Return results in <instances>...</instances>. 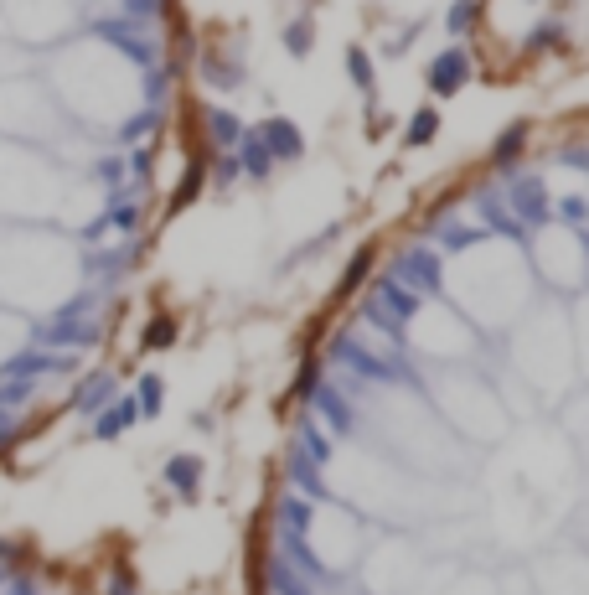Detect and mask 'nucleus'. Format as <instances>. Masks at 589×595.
Returning a JSON list of instances; mask_svg holds the SVG:
<instances>
[{
  "mask_svg": "<svg viewBox=\"0 0 589 595\" xmlns=\"http://www.w3.org/2000/svg\"><path fill=\"white\" fill-rule=\"evenodd\" d=\"M88 32L99 37V42H109L114 52H124L135 68H155V63H161V47H155L150 32H145L140 21H130V16H93Z\"/></svg>",
  "mask_w": 589,
  "mask_h": 595,
  "instance_id": "1",
  "label": "nucleus"
},
{
  "mask_svg": "<svg viewBox=\"0 0 589 595\" xmlns=\"http://www.w3.org/2000/svg\"><path fill=\"white\" fill-rule=\"evenodd\" d=\"M471 73H476L471 52H465V42H455V47H445V52H434V57H429L424 83H429V94H434V99H450V94H460V88L471 83Z\"/></svg>",
  "mask_w": 589,
  "mask_h": 595,
  "instance_id": "2",
  "label": "nucleus"
},
{
  "mask_svg": "<svg viewBox=\"0 0 589 595\" xmlns=\"http://www.w3.org/2000/svg\"><path fill=\"white\" fill-rule=\"evenodd\" d=\"M393 275L409 285L414 295H440L445 290V275H440V254L424 249V244H409L398 259H393Z\"/></svg>",
  "mask_w": 589,
  "mask_h": 595,
  "instance_id": "3",
  "label": "nucleus"
},
{
  "mask_svg": "<svg viewBox=\"0 0 589 595\" xmlns=\"http://www.w3.org/2000/svg\"><path fill=\"white\" fill-rule=\"evenodd\" d=\"M93 342H99V321H78L73 311H57L52 326H37V347H52V352H73Z\"/></svg>",
  "mask_w": 589,
  "mask_h": 595,
  "instance_id": "4",
  "label": "nucleus"
},
{
  "mask_svg": "<svg viewBox=\"0 0 589 595\" xmlns=\"http://www.w3.org/2000/svg\"><path fill=\"white\" fill-rule=\"evenodd\" d=\"M331 352L341 357V363H352L362 378H372V383H409L403 363H383V357L362 352V342H357V337H336V342H331Z\"/></svg>",
  "mask_w": 589,
  "mask_h": 595,
  "instance_id": "5",
  "label": "nucleus"
},
{
  "mask_svg": "<svg viewBox=\"0 0 589 595\" xmlns=\"http://www.w3.org/2000/svg\"><path fill=\"white\" fill-rule=\"evenodd\" d=\"M507 202H512V218H517L522 228H538V223L553 218V202L543 197L538 176H517V171H512V192H507Z\"/></svg>",
  "mask_w": 589,
  "mask_h": 595,
  "instance_id": "6",
  "label": "nucleus"
},
{
  "mask_svg": "<svg viewBox=\"0 0 589 595\" xmlns=\"http://www.w3.org/2000/svg\"><path fill=\"white\" fill-rule=\"evenodd\" d=\"M62 368H73V357H68V352L31 347V352H16L0 373H6V378H21V383H31V378H42V373H62Z\"/></svg>",
  "mask_w": 589,
  "mask_h": 595,
  "instance_id": "7",
  "label": "nucleus"
},
{
  "mask_svg": "<svg viewBox=\"0 0 589 595\" xmlns=\"http://www.w3.org/2000/svg\"><path fill=\"white\" fill-rule=\"evenodd\" d=\"M259 140L269 145V156H274V161H300V156H305V135L290 125L285 114H269L264 125H259Z\"/></svg>",
  "mask_w": 589,
  "mask_h": 595,
  "instance_id": "8",
  "label": "nucleus"
},
{
  "mask_svg": "<svg viewBox=\"0 0 589 595\" xmlns=\"http://www.w3.org/2000/svg\"><path fill=\"white\" fill-rule=\"evenodd\" d=\"M310 404L321 409V420H326V430H331V435H352V430H357L352 399H341L336 389H326V383H316V389H310Z\"/></svg>",
  "mask_w": 589,
  "mask_h": 595,
  "instance_id": "9",
  "label": "nucleus"
},
{
  "mask_svg": "<svg viewBox=\"0 0 589 595\" xmlns=\"http://www.w3.org/2000/svg\"><path fill=\"white\" fill-rule=\"evenodd\" d=\"M140 420V404H135V394H114L99 414H93V435L99 440H114L119 430H130Z\"/></svg>",
  "mask_w": 589,
  "mask_h": 595,
  "instance_id": "10",
  "label": "nucleus"
},
{
  "mask_svg": "<svg viewBox=\"0 0 589 595\" xmlns=\"http://www.w3.org/2000/svg\"><path fill=\"white\" fill-rule=\"evenodd\" d=\"M233 156H238V171H243V176H254V182H264V176L279 166V161L269 156V145L259 140V130H243L238 145H233Z\"/></svg>",
  "mask_w": 589,
  "mask_h": 595,
  "instance_id": "11",
  "label": "nucleus"
},
{
  "mask_svg": "<svg viewBox=\"0 0 589 595\" xmlns=\"http://www.w3.org/2000/svg\"><path fill=\"white\" fill-rule=\"evenodd\" d=\"M527 135H533V125H527V119H517V125H512L502 140H496V145H491V171H496V176H512V171H517Z\"/></svg>",
  "mask_w": 589,
  "mask_h": 595,
  "instance_id": "12",
  "label": "nucleus"
},
{
  "mask_svg": "<svg viewBox=\"0 0 589 595\" xmlns=\"http://www.w3.org/2000/svg\"><path fill=\"white\" fill-rule=\"evenodd\" d=\"M440 109H434V104H419L414 114H409V125H403V145H409V151H424V145L434 140V135H440Z\"/></svg>",
  "mask_w": 589,
  "mask_h": 595,
  "instance_id": "13",
  "label": "nucleus"
},
{
  "mask_svg": "<svg viewBox=\"0 0 589 595\" xmlns=\"http://www.w3.org/2000/svg\"><path fill=\"white\" fill-rule=\"evenodd\" d=\"M166 482H171L186 502H192V497L202 492V461H197V456H171V461H166Z\"/></svg>",
  "mask_w": 589,
  "mask_h": 595,
  "instance_id": "14",
  "label": "nucleus"
},
{
  "mask_svg": "<svg viewBox=\"0 0 589 595\" xmlns=\"http://www.w3.org/2000/svg\"><path fill=\"white\" fill-rule=\"evenodd\" d=\"M378 301H388V316H398V321H403V316H414V311H419L424 295H414V290L403 285L398 275H383V280H378Z\"/></svg>",
  "mask_w": 589,
  "mask_h": 595,
  "instance_id": "15",
  "label": "nucleus"
},
{
  "mask_svg": "<svg viewBox=\"0 0 589 595\" xmlns=\"http://www.w3.org/2000/svg\"><path fill=\"white\" fill-rule=\"evenodd\" d=\"M243 135V119L233 109H207V140L217 145V151H233Z\"/></svg>",
  "mask_w": 589,
  "mask_h": 595,
  "instance_id": "16",
  "label": "nucleus"
},
{
  "mask_svg": "<svg viewBox=\"0 0 589 595\" xmlns=\"http://www.w3.org/2000/svg\"><path fill=\"white\" fill-rule=\"evenodd\" d=\"M109 399H114V378H109V373H99V378H88L83 389H78L73 409H78V414H88V420H93V414H99V409H104Z\"/></svg>",
  "mask_w": 589,
  "mask_h": 595,
  "instance_id": "17",
  "label": "nucleus"
},
{
  "mask_svg": "<svg viewBox=\"0 0 589 595\" xmlns=\"http://www.w3.org/2000/svg\"><path fill=\"white\" fill-rule=\"evenodd\" d=\"M290 476H295V482L305 487V497H310V502H321V497H326V482H321V466H316V461H310V456L300 451V445H295V451H290Z\"/></svg>",
  "mask_w": 589,
  "mask_h": 595,
  "instance_id": "18",
  "label": "nucleus"
},
{
  "mask_svg": "<svg viewBox=\"0 0 589 595\" xmlns=\"http://www.w3.org/2000/svg\"><path fill=\"white\" fill-rule=\"evenodd\" d=\"M279 42H285L290 57H310V47H316V21H310V16H290L285 32H279Z\"/></svg>",
  "mask_w": 589,
  "mask_h": 595,
  "instance_id": "19",
  "label": "nucleus"
},
{
  "mask_svg": "<svg viewBox=\"0 0 589 595\" xmlns=\"http://www.w3.org/2000/svg\"><path fill=\"white\" fill-rule=\"evenodd\" d=\"M269 590L274 595H316V585L290 570V559H269Z\"/></svg>",
  "mask_w": 589,
  "mask_h": 595,
  "instance_id": "20",
  "label": "nucleus"
},
{
  "mask_svg": "<svg viewBox=\"0 0 589 595\" xmlns=\"http://www.w3.org/2000/svg\"><path fill=\"white\" fill-rule=\"evenodd\" d=\"M202 187H207V171H202V166H192V171H186V176H181V187H176V197L166 202V213H171V218H176V213H186V207H192V202L202 197Z\"/></svg>",
  "mask_w": 589,
  "mask_h": 595,
  "instance_id": "21",
  "label": "nucleus"
},
{
  "mask_svg": "<svg viewBox=\"0 0 589 595\" xmlns=\"http://www.w3.org/2000/svg\"><path fill=\"white\" fill-rule=\"evenodd\" d=\"M476 207H481V218H486V228H491V233H512V238H527V228H522V223L512 218V207L502 213V202H496V197H481Z\"/></svg>",
  "mask_w": 589,
  "mask_h": 595,
  "instance_id": "22",
  "label": "nucleus"
},
{
  "mask_svg": "<svg viewBox=\"0 0 589 595\" xmlns=\"http://www.w3.org/2000/svg\"><path fill=\"white\" fill-rule=\"evenodd\" d=\"M155 125H161V109L150 104V109H140L135 119H124V125L114 130V140H119V145H140V140H145V135H150Z\"/></svg>",
  "mask_w": 589,
  "mask_h": 595,
  "instance_id": "23",
  "label": "nucleus"
},
{
  "mask_svg": "<svg viewBox=\"0 0 589 595\" xmlns=\"http://www.w3.org/2000/svg\"><path fill=\"white\" fill-rule=\"evenodd\" d=\"M476 16H481V0H450V11H445V32H450V37H471Z\"/></svg>",
  "mask_w": 589,
  "mask_h": 595,
  "instance_id": "24",
  "label": "nucleus"
},
{
  "mask_svg": "<svg viewBox=\"0 0 589 595\" xmlns=\"http://www.w3.org/2000/svg\"><path fill=\"white\" fill-rule=\"evenodd\" d=\"M202 83H212V88H238L243 83V68L238 63H223V57H202Z\"/></svg>",
  "mask_w": 589,
  "mask_h": 595,
  "instance_id": "25",
  "label": "nucleus"
},
{
  "mask_svg": "<svg viewBox=\"0 0 589 595\" xmlns=\"http://www.w3.org/2000/svg\"><path fill=\"white\" fill-rule=\"evenodd\" d=\"M161 399H166V383L155 378V373H145L140 378V389H135V404H140V420H155L161 414Z\"/></svg>",
  "mask_w": 589,
  "mask_h": 595,
  "instance_id": "26",
  "label": "nucleus"
},
{
  "mask_svg": "<svg viewBox=\"0 0 589 595\" xmlns=\"http://www.w3.org/2000/svg\"><path fill=\"white\" fill-rule=\"evenodd\" d=\"M372 259H378L372 249H357V254H352V264L341 270V295H357V290H362V280L372 275Z\"/></svg>",
  "mask_w": 589,
  "mask_h": 595,
  "instance_id": "27",
  "label": "nucleus"
},
{
  "mask_svg": "<svg viewBox=\"0 0 589 595\" xmlns=\"http://www.w3.org/2000/svg\"><path fill=\"white\" fill-rule=\"evenodd\" d=\"M347 73H352V83L362 88V94H372L378 73H372V52H367V47H347Z\"/></svg>",
  "mask_w": 589,
  "mask_h": 595,
  "instance_id": "28",
  "label": "nucleus"
},
{
  "mask_svg": "<svg viewBox=\"0 0 589 595\" xmlns=\"http://www.w3.org/2000/svg\"><path fill=\"white\" fill-rule=\"evenodd\" d=\"M93 182L109 187V192H119L124 182H130V171H124V156H99V161H93Z\"/></svg>",
  "mask_w": 589,
  "mask_h": 595,
  "instance_id": "29",
  "label": "nucleus"
},
{
  "mask_svg": "<svg viewBox=\"0 0 589 595\" xmlns=\"http://www.w3.org/2000/svg\"><path fill=\"white\" fill-rule=\"evenodd\" d=\"M104 223H114L119 233H140V223H145V218H140V202H124V197L114 192V202H109V218H104Z\"/></svg>",
  "mask_w": 589,
  "mask_h": 595,
  "instance_id": "30",
  "label": "nucleus"
},
{
  "mask_svg": "<svg viewBox=\"0 0 589 595\" xmlns=\"http://www.w3.org/2000/svg\"><path fill=\"white\" fill-rule=\"evenodd\" d=\"M300 445H305V456L316 461V466H326V461H331V440L316 430V420H300Z\"/></svg>",
  "mask_w": 589,
  "mask_h": 595,
  "instance_id": "31",
  "label": "nucleus"
},
{
  "mask_svg": "<svg viewBox=\"0 0 589 595\" xmlns=\"http://www.w3.org/2000/svg\"><path fill=\"white\" fill-rule=\"evenodd\" d=\"M119 16H130V21L150 26V21L166 16V0H119Z\"/></svg>",
  "mask_w": 589,
  "mask_h": 595,
  "instance_id": "32",
  "label": "nucleus"
},
{
  "mask_svg": "<svg viewBox=\"0 0 589 595\" xmlns=\"http://www.w3.org/2000/svg\"><path fill=\"white\" fill-rule=\"evenodd\" d=\"M145 347H155V352L176 347V321H171V316H155V321L145 326Z\"/></svg>",
  "mask_w": 589,
  "mask_h": 595,
  "instance_id": "33",
  "label": "nucleus"
},
{
  "mask_svg": "<svg viewBox=\"0 0 589 595\" xmlns=\"http://www.w3.org/2000/svg\"><path fill=\"white\" fill-rule=\"evenodd\" d=\"M305 518H310V502H300L295 492L279 497V523H285V528H305Z\"/></svg>",
  "mask_w": 589,
  "mask_h": 595,
  "instance_id": "34",
  "label": "nucleus"
},
{
  "mask_svg": "<svg viewBox=\"0 0 589 595\" xmlns=\"http://www.w3.org/2000/svg\"><path fill=\"white\" fill-rule=\"evenodd\" d=\"M440 238H445V249H471L486 238V228H440Z\"/></svg>",
  "mask_w": 589,
  "mask_h": 595,
  "instance_id": "35",
  "label": "nucleus"
},
{
  "mask_svg": "<svg viewBox=\"0 0 589 595\" xmlns=\"http://www.w3.org/2000/svg\"><path fill=\"white\" fill-rule=\"evenodd\" d=\"M238 176H243V171H238V156L223 151V156H217V166H212V182H217V187H233Z\"/></svg>",
  "mask_w": 589,
  "mask_h": 595,
  "instance_id": "36",
  "label": "nucleus"
},
{
  "mask_svg": "<svg viewBox=\"0 0 589 595\" xmlns=\"http://www.w3.org/2000/svg\"><path fill=\"white\" fill-rule=\"evenodd\" d=\"M316 383H321V363H316V357H310V363H300V378H295V394H300V399H310V389H316Z\"/></svg>",
  "mask_w": 589,
  "mask_h": 595,
  "instance_id": "37",
  "label": "nucleus"
},
{
  "mask_svg": "<svg viewBox=\"0 0 589 595\" xmlns=\"http://www.w3.org/2000/svg\"><path fill=\"white\" fill-rule=\"evenodd\" d=\"M558 213H564L574 228H584V213H589V207H584V197H579V192H569V197H558Z\"/></svg>",
  "mask_w": 589,
  "mask_h": 595,
  "instance_id": "38",
  "label": "nucleus"
},
{
  "mask_svg": "<svg viewBox=\"0 0 589 595\" xmlns=\"http://www.w3.org/2000/svg\"><path fill=\"white\" fill-rule=\"evenodd\" d=\"M104 595H140V590H135V575H130V570H114L109 585H104Z\"/></svg>",
  "mask_w": 589,
  "mask_h": 595,
  "instance_id": "39",
  "label": "nucleus"
},
{
  "mask_svg": "<svg viewBox=\"0 0 589 595\" xmlns=\"http://www.w3.org/2000/svg\"><path fill=\"white\" fill-rule=\"evenodd\" d=\"M558 37H564V26L548 21V26H538V32H533V42H527V47H548V42H558Z\"/></svg>",
  "mask_w": 589,
  "mask_h": 595,
  "instance_id": "40",
  "label": "nucleus"
},
{
  "mask_svg": "<svg viewBox=\"0 0 589 595\" xmlns=\"http://www.w3.org/2000/svg\"><path fill=\"white\" fill-rule=\"evenodd\" d=\"M11 595H37V590H31L26 580H16V585H11Z\"/></svg>",
  "mask_w": 589,
  "mask_h": 595,
  "instance_id": "41",
  "label": "nucleus"
}]
</instances>
